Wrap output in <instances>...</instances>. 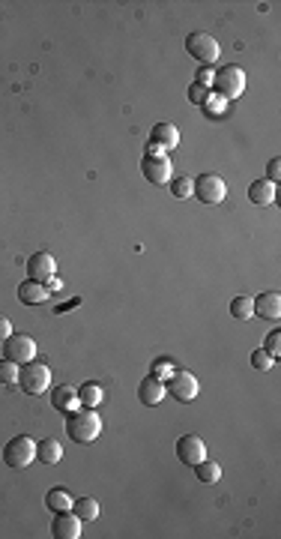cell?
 <instances>
[{
    "mask_svg": "<svg viewBox=\"0 0 281 539\" xmlns=\"http://www.w3.org/2000/svg\"><path fill=\"white\" fill-rule=\"evenodd\" d=\"M66 432H69L72 441L93 444L102 434V417L96 413V408H75L66 420Z\"/></svg>",
    "mask_w": 281,
    "mask_h": 539,
    "instance_id": "1",
    "label": "cell"
},
{
    "mask_svg": "<svg viewBox=\"0 0 281 539\" xmlns=\"http://www.w3.org/2000/svg\"><path fill=\"white\" fill-rule=\"evenodd\" d=\"M18 386H21L24 393H30V396L48 393V386H51V369L45 366V362H40V360L24 362V366H18Z\"/></svg>",
    "mask_w": 281,
    "mask_h": 539,
    "instance_id": "2",
    "label": "cell"
},
{
    "mask_svg": "<svg viewBox=\"0 0 281 539\" xmlns=\"http://www.w3.org/2000/svg\"><path fill=\"white\" fill-rule=\"evenodd\" d=\"M186 52L198 60L201 66H213L215 60L222 57V48L219 42H215V36H210L207 30H195V33H189V40H186Z\"/></svg>",
    "mask_w": 281,
    "mask_h": 539,
    "instance_id": "3",
    "label": "cell"
},
{
    "mask_svg": "<svg viewBox=\"0 0 281 539\" xmlns=\"http://www.w3.org/2000/svg\"><path fill=\"white\" fill-rule=\"evenodd\" d=\"M210 90H215L222 99H239L242 90H246V72H242L239 66H234V64L222 66L219 72H215Z\"/></svg>",
    "mask_w": 281,
    "mask_h": 539,
    "instance_id": "4",
    "label": "cell"
},
{
    "mask_svg": "<svg viewBox=\"0 0 281 539\" xmlns=\"http://www.w3.org/2000/svg\"><path fill=\"white\" fill-rule=\"evenodd\" d=\"M4 461L9 468H28L30 461H36V444L28 434H18L4 446Z\"/></svg>",
    "mask_w": 281,
    "mask_h": 539,
    "instance_id": "5",
    "label": "cell"
},
{
    "mask_svg": "<svg viewBox=\"0 0 281 539\" xmlns=\"http://www.w3.org/2000/svg\"><path fill=\"white\" fill-rule=\"evenodd\" d=\"M191 195L203 204H222L227 195V186L219 174H201V177H195V192Z\"/></svg>",
    "mask_w": 281,
    "mask_h": 539,
    "instance_id": "6",
    "label": "cell"
},
{
    "mask_svg": "<svg viewBox=\"0 0 281 539\" xmlns=\"http://www.w3.org/2000/svg\"><path fill=\"white\" fill-rule=\"evenodd\" d=\"M165 390H168L177 402H195L198 393H201V386H198V378L191 372H177L174 369V374L165 381Z\"/></svg>",
    "mask_w": 281,
    "mask_h": 539,
    "instance_id": "7",
    "label": "cell"
},
{
    "mask_svg": "<svg viewBox=\"0 0 281 539\" xmlns=\"http://www.w3.org/2000/svg\"><path fill=\"white\" fill-rule=\"evenodd\" d=\"M4 357L12 360L16 366H24V362L36 360V342L30 336H24V333H12L4 342Z\"/></svg>",
    "mask_w": 281,
    "mask_h": 539,
    "instance_id": "8",
    "label": "cell"
},
{
    "mask_svg": "<svg viewBox=\"0 0 281 539\" xmlns=\"http://www.w3.org/2000/svg\"><path fill=\"white\" fill-rule=\"evenodd\" d=\"M180 147V129L174 123H156L150 129V144H147V153H165V150H177Z\"/></svg>",
    "mask_w": 281,
    "mask_h": 539,
    "instance_id": "9",
    "label": "cell"
},
{
    "mask_svg": "<svg viewBox=\"0 0 281 539\" xmlns=\"http://www.w3.org/2000/svg\"><path fill=\"white\" fill-rule=\"evenodd\" d=\"M140 171H144V177L153 186L171 183V159L165 153H144V159H140Z\"/></svg>",
    "mask_w": 281,
    "mask_h": 539,
    "instance_id": "10",
    "label": "cell"
},
{
    "mask_svg": "<svg viewBox=\"0 0 281 539\" xmlns=\"http://www.w3.org/2000/svg\"><path fill=\"white\" fill-rule=\"evenodd\" d=\"M177 458H180L183 465H198V461L207 458V446H203V441L198 434H183L180 441H177Z\"/></svg>",
    "mask_w": 281,
    "mask_h": 539,
    "instance_id": "11",
    "label": "cell"
},
{
    "mask_svg": "<svg viewBox=\"0 0 281 539\" xmlns=\"http://www.w3.org/2000/svg\"><path fill=\"white\" fill-rule=\"evenodd\" d=\"M51 533L54 539H78L81 536V519L75 512H57L54 521H51Z\"/></svg>",
    "mask_w": 281,
    "mask_h": 539,
    "instance_id": "12",
    "label": "cell"
},
{
    "mask_svg": "<svg viewBox=\"0 0 281 539\" xmlns=\"http://www.w3.org/2000/svg\"><path fill=\"white\" fill-rule=\"evenodd\" d=\"M54 270H57V264H54V258H51L48 252H36V255L28 258V276L33 282L54 279Z\"/></svg>",
    "mask_w": 281,
    "mask_h": 539,
    "instance_id": "13",
    "label": "cell"
},
{
    "mask_svg": "<svg viewBox=\"0 0 281 539\" xmlns=\"http://www.w3.org/2000/svg\"><path fill=\"white\" fill-rule=\"evenodd\" d=\"M254 315L263 318V321H278L281 318V294L266 291L261 297H254Z\"/></svg>",
    "mask_w": 281,
    "mask_h": 539,
    "instance_id": "14",
    "label": "cell"
},
{
    "mask_svg": "<svg viewBox=\"0 0 281 539\" xmlns=\"http://www.w3.org/2000/svg\"><path fill=\"white\" fill-rule=\"evenodd\" d=\"M51 405H54L57 410H63V413H72L75 408L81 405V402H78V390H75V386H69V384L54 386V390H51Z\"/></svg>",
    "mask_w": 281,
    "mask_h": 539,
    "instance_id": "15",
    "label": "cell"
},
{
    "mask_svg": "<svg viewBox=\"0 0 281 539\" xmlns=\"http://www.w3.org/2000/svg\"><path fill=\"white\" fill-rule=\"evenodd\" d=\"M165 393H168V390H165V381H156L153 374L140 381V386H138V398H140L144 405H150V408L159 405L162 398H165Z\"/></svg>",
    "mask_w": 281,
    "mask_h": 539,
    "instance_id": "16",
    "label": "cell"
},
{
    "mask_svg": "<svg viewBox=\"0 0 281 539\" xmlns=\"http://www.w3.org/2000/svg\"><path fill=\"white\" fill-rule=\"evenodd\" d=\"M18 300H21V303H28V306L45 303V300H48V288H45L42 282L28 279V282H21V285H18Z\"/></svg>",
    "mask_w": 281,
    "mask_h": 539,
    "instance_id": "17",
    "label": "cell"
},
{
    "mask_svg": "<svg viewBox=\"0 0 281 539\" xmlns=\"http://www.w3.org/2000/svg\"><path fill=\"white\" fill-rule=\"evenodd\" d=\"M249 198H251V204H273L275 201V183L273 180H254L251 186H249Z\"/></svg>",
    "mask_w": 281,
    "mask_h": 539,
    "instance_id": "18",
    "label": "cell"
},
{
    "mask_svg": "<svg viewBox=\"0 0 281 539\" xmlns=\"http://www.w3.org/2000/svg\"><path fill=\"white\" fill-rule=\"evenodd\" d=\"M60 458H63V446H60V441H54V437H45V441L36 444V461H42V465H57Z\"/></svg>",
    "mask_w": 281,
    "mask_h": 539,
    "instance_id": "19",
    "label": "cell"
},
{
    "mask_svg": "<svg viewBox=\"0 0 281 539\" xmlns=\"http://www.w3.org/2000/svg\"><path fill=\"white\" fill-rule=\"evenodd\" d=\"M45 507L51 512H69L72 509V497L66 488H51V492L45 494Z\"/></svg>",
    "mask_w": 281,
    "mask_h": 539,
    "instance_id": "20",
    "label": "cell"
},
{
    "mask_svg": "<svg viewBox=\"0 0 281 539\" xmlns=\"http://www.w3.org/2000/svg\"><path fill=\"white\" fill-rule=\"evenodd\" d=\"M195 473H198V480L203 482V485H215L222 480V468H219V461H198L195 465Z\"/></svg>",
    "mask_w": 281,
    "mask_h": 539,
    "instance_id": "21",
    "label": "cell"
},
{
    "mask_svg": "<svg viewBox=\"0 0 281 539\" xmlns=\"http://www.w3.org/2000/svg\"><path fill=\"white\" fill-rule=\"evenodd\" d=\"M72 512L81 521H96L99 519V504L93 497H78V500H72Z\"/></svg>",
    "mask_w": 281,
    "mask_h": 539,
    "instance_id": "22",
    "label": "cell"
},
{
    "mask_svg": "<svg viewBox=\"0 0 281 539\" xmlns=\"http://www.w3.org/2000/svg\"><path fill=\"white\" fill-rule=\"evenodd\" d=\"M102 386L96 384V381H90V384H84V386H78V402L84 405V408H99V402H102Z\"/></svg>",
    "mask_w": 281,
    "mask_h": 539,
    "instance_id": "23",
    "label": "cell"
},
{
    "mask_svg": "<svg viewBox=\"0 0 281 539\" xmlns=\"http://www.w3.org/2000/svg\"><path fill=\"white\" fill-rule=\"evenodd\" d=\"M231 315L239 321L254 318V297H234L231 300Z\"/></svg>",
    "mask_w": 281,
    "mask_h": 539,
    "instance_id": "24",
    "label": "cell"
},
{
    "mask_svg": "<svg viewBox=\"0 0 281 539\" xmlns=\"http://www.w3.org/2000/svg\"><path fill=\"white\" fill-rule=\"evenodd\" d=\"M171 192L174 198H191V192H195V180H191V174H180V177H171Z\"/></svg>",
    "mask_w": 281,
    "mask_h": 539,
    "instance_id": "25",
    "label": "cell"
},
{
    "mask_svg": "<svg viewBox=\"0 0 281 539\" xmlns=\"http://www.w3.org/2000/svg\"><path fill=\"white\" fill-rule=\"evenodd\" d=\"M0 384H6V386H12V384H18V366L12 360H0Z\"/></svg>",
    "mask_w": 281,
    "mask_h": 539,
    "instance_id": "26",
    "label": "cell"
},
{
    "mask_svg": "<svg viewBox=\"0 0 281 539\" xmlns=\"http://www.w3.org/2000/svg\"><path fill=\"white\" fill-rule=\"evenodd\" d=\"M171 374H174V362L168 357H162V360L153 362V378H156V381H168Z\"/></svg>",
    "mask_w": 281,
    "mask_h": 539,
    "instance_id": "27",
    "label": "cell"
},
{
    "mask_svg": "<svg viewBox=\"0 0 281 539\" xmlns=\"http://www.w3.org/2000/svg\"><path fill=\"white\" fill-rule=\"evenodd\" d=\"M225 102H227V99H222L219 93H215V96L210 93V99H207V102H203L201 108H203V111H207V114H210V117H215V114H225V108H227Z\"/></svg>",
    "mask_w": 281,
    "mask_h": 539,
    "instance_id": "28",
    "label": "cell"
},
{
    "mask_svg": "<svg viewBox=\"0 0 281 539\" xmlns=\"http://www.w3.org/2000/svg\"><path fill=\"white\" fill-rule=\"evenodd\" d=\"M210 93H213L210 87H203V84H198V81L189 87V99H191V102H195V105H203V102H207Z\"/></svg>",
    "mask_w": 281,
    "mask_h": 539,
    "instance_id": "29",
    "label": "cell"
},
{
    "mask_svg": "<svg viewBox=\"0 0 281 539\" xmlns=\"http://www.w3.org/2000/svg\"><path fill=\"white\" fill-rule=\"evenodd\" d=\"M263 350H266V354H270L273 360L281 357V333H278V330H273L270 336H266V348H263Z\"/></svg>",
    "mask_w": 281,
    "mask_h": 539,
    "instance_id": "30",
    "label": "cell"
},
{
    "mask_svg": "<svg viewBox=\"0 0 281 539\" xmlns=\"http://www.w3.org/2000/svg\"><path fill=\"white\" fill-rule=\"evenodd\" d=\"M273 362H275V360L266 354L263 348H258V350L251 354V366H254V369H273Z\"/></svg>",
    "mask_w": 281,
    "mask_h": 539,
    "instance_id": "31",
    "label": "cell"
},
{
    "mask_svg": "<svg viewBox=\"0 0 281 539\" xmlns=\"http://www.w3.org/2000/svg\"><path fill=\"white\" fill-rule=\"evenodd\" d=\"M213 78H215V72H213L210 66H203V69L198 72V84H203V87H213Z\"/></svg>",
    "mask_w": 281,
    "mask_h": 539,
    "instance_id": "32",
    "label": "cell"
},
{
    "mask_svg": "<svg viewBox=\"0 0 281 539\" xmlns=\"http://www.w3.org/2000/svg\"><path fill=\"white\" fill-rule=\"evenodd\" d=\"M9 336H12V324H9V318L0 315V342H6Z\"/></svg>",
    "mask_w": 281,
    "mask_h": 539,
    "instance_id": "33",
    "label": "cell"
},
{
    "mask_svg": "<svg viewBox=\"0 0 281 539\" xmlns=\"http://www.w3.org/2000/svg\"><path fill=\"white\" fill-rule=\"evenodd\" d=\"M278 177H281V162L273 159V162H270V177H266V180H273V183H275Z\"/></svg>",
    "mask_w": 281,
    "mask_h": 539,
    "instance_id": "34",
    "label": "cell"
}]
</instances>
